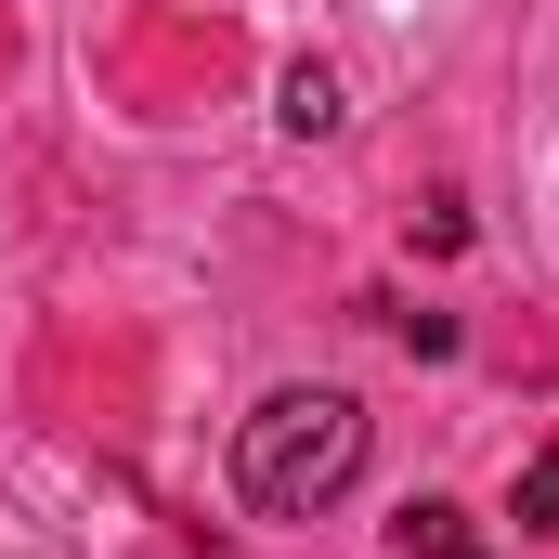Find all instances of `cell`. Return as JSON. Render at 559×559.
I'll list each match as a JSON object with an SVG mask.
<instances>
[{
  "mask_svg": "<svg viewBox=\"0 0 559 559\" xmlns=\"http://www.w3.org/2000/svg\"><path fill=\"white\" fill-rule=\"evenodd\" d=\"M365 481V404L352 391H261L235 417V495L261 521H312Z\"/></svg>",
  "mask_w": 559,
  "mask_h": 559,
  "instance_id": "1",
  "label": "cell"
},
{
  "mask_svg": "<svg viewBox=\"0 0 559 559\" xmlns=\"http://www.w3.org/2000/svg\"><path fill=\"white\" fill-rule=\"evenodd\" d=\"M508 521H521V534H559V442L534 455V468H521V495H508Z\"/></svg>",
  "mask_w": 559,
  "mask_h": 559,
  "instance_id": "4",
  "label": "cell"
},
{
  "mask_svg": "<svg viewBox=\"0 0 559 559\" xmlns=\"http://www.w3.org/2000/svg\"><path fill=\"white\" fill-rule=\"evenodd\" d=\"M274 118H286V131H299V143H325V131H338V118H352V105H338V66H286Z\"/></svg>",
  "mask_w": 559,
  "mask_h": 559,
  "instance_id": "2",
  "label": "cell"
},
{
  "mask_svg": "<svg viewBox=\"0 0 559 559\" xmlns=\"http://www.w3.org/2000/svg\"><path fill=\"white\" fill-rule=\"evenodd\" d=\"M404 547H429V559H481V534H468L442 495H417V508H404Z\"/></svg>",
  "mask_w": 559,
  "mask_h": 559,
  "instance_id": "3",
  "label": "cell"
}]
</instances>
